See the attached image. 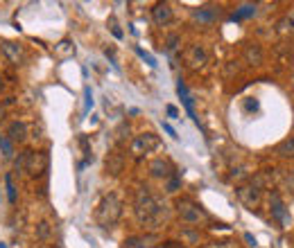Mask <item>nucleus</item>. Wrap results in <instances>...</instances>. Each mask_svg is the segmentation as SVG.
<instances>
[{
	"mask_svg": "<svg viewBox=\"0 0 294 248\" xmlns=\"http://www.w3.org/2000/svg\"><path fill=\"white\" fill-rule=\"evenodd\" d=\"M134 214L143 225L156 230V228H161V223L168 219V208L147 188H138L136 199H134Z\"/></svg>",
	"mask_w": 294,
	"mask_h": 248,
	"instance_id": "f257e3e1",
	"label": "nucleus"
},
{
	"mask_svg": "<svg viewBox=\"0 0 294 248\" xmlns=\"http://www.w3.org/2000/svg\"><path fill=\"white\" fill-rule=\"evenodd\" d=\"M122 217V201L118 194H104L95 208V223L100 228H113Z\"/></svg>",
	"mask_w": 294,
	"mask_h": 248,
	"instance_id": "f03ea898",
	"label": "nucleus"
},
{
	"mask_svg": "<svg viewBox=\"0 0 294 248\" xmlns=\"http://www.w3.org/2000/svg\"><path fill=\"white\" fill-rule=\"evenodd\" d=\"M177 212H179V219L183 223H201V221H206L208 219L206 210L192 199H179L177 201Z\"/></svg>",
	"mask_w": 294,
	"mask_h": 248,
	"instance_id": "7ed1b4c3",
	"label": "nucleus"
},
{
	"mask_svg": "<svg viewBox=\"0 0 294 248\" xmlns=\"http://www.w3.org/2000/svg\"><path fill=\"white\" fill-rule=\"evenodd\" d=\"M23 158H25V169L32 178H39L48 172V165H50V156L45 151H23Z\"/></svg>",
	"mask_w": 294,
	"mask_h": 248,
	"instance_id": "20e7f679",
	"label": "nucleus"
},
{
	"mask_svg": "<svg viewBox=\"0 0 294 248\" xmlns=\"http://www.w3.org/2000/svg\"><path fill=\"white\" fill-rule=\"evenodd\" d=\"M158 147H161V138H158L156 133H140L132 140L129 149H132V156L140 158L145 154H152V151L158 149Z\"/></svg>",
	"mask_w": 294,
	"mask_h": 248,
	"instance_id": "39448f33",
	"label": "nucleus"
},
{
	"mask_svg": "<svg viewBox=\"0 0 294 248\" xmlns=\"http://www.w3.org/2000/svg\"><path fill=\"white\" fill-rule=\"evenodd\" d=\"M237 199H240L242 205L256 208L260 203V199H263V188L256 185L253 180L251 183H247V185H240V188H237Z\"/></svg>",
	"mask_w": 294,
	"mask_h": 248,
	"instance_id": "423d86ee",
	"label": "nucleus"
},
{
	"mask_svg": "<svg viewBox=\"0 0 294 248\" xmlns=\"http://www.w3.org/2000/svg\"><path fill=\"white\" fill-rule=\"evenodd\" d=\"M208 61V52L204 45H190L188 50H186V66L190 68V70H199V68L206 66Z\"/></svg>",
	"mask_w": 294,
	"mask_h": 248,
	"instance_id": "0eeeda50",
	"label": "nucleus"
},
{
	"mask_svg": "<svg viewBox=\"0 0 294 248\" xmlns=\"http://www.w3.org/2000/svg\"><path fill=\"white\" fill-rule=\"evenodd\" d=\"M269 210H271V217L276 219L281 225H290V212H287V208H285V203H283L281 199V194H271L269 196Z\"/></svg>",
	"mask_w": 294,
	"mask_h": 248,
	"instance_id": "6e6552de",
	"label": "nucleus"
},
{
	"mask_svg": "<svg viewBox=\"0 0 294 248\" xmlns=\"http://www.w3.org/2000/svg\"><path fill=\"white\" fill-rule=\"evenodd\" d=\"M3 54L9 59L11 66H21L23 61H25V50L16 41H3Z\"/></svg>",
	"mask_w": 294,
	"mask_h": 248,
	"instance_id": "1a4fd4ad",
	"label": "nucleus"
},
{
	"mask_svg": "<svg viewBox=\"0 0 294 248\" xmlns=\"http://www.w3.org/2000/svg\"><path fill=\"white\" fill-rule=\"evenodd\" d=\"M150 174L154 178H170V176H174V167H172V162L166 160V158H154V160L150 162Z\"/></svg>",
	"mask_w": 294,
	"mask_h": 248,
	"instance_id": "9d476101",
	"label": "nucleus"
},
{
	"mask_svg": "<svg viewBox=\"0 0 294 248\" xmlns=\"http://www.w3.org/2000/svg\"><path fill=\"white\" fill-rule=\"evenodd\" d=\"M156 237L154 235H134L124 239L122 248H156Z\"/></svg>",
	"mask_w": 294,
	"mask_h": 248,
	"instance_id": "9b49d317",
	"label": "nucleus"
},
{
	"mask_svg": "<svg viewBox=\"0 0 294 248\" xmlns=\"http://www.w3.org/2000/svg\"><path fill=\"white\" fill-rule=\"evenodd\" d=\"M152 18H154L156 25H168V23L172 20V5L170 3L154 5V9H152Z\"/></svg>",
	"mask_w": 294,
	"mask_h": 248,
	"instance_id": "f8f14e48",
	"label": "nucleus"
},
{
	"mask_svg": "<svg viewBox=\"0 0 294 248\" xmlns=\"http://www.w3.org/2000/svg\"><path fill=\"white\" fill-rule=\"evenodd\" d=\"M7 138L11 140V142H19V144H23L27 140V124L25 122H11L9 124V129H7Z\"/></svg>",
	"mask_w": 294,
	"mask_h": 248,
	"instance_id": "ddd939ff",
	"label": "nucleus"
},
{
	"mask_svg": "<svg viewBox=\"0 0 294 248\" xmlns=\"http://www.w3.org/2000/svg\"><path fill=\"white\" fill-rule=\"evenodd\" d=\"M177 93H179L181 101H183V106H186V111H188V115H190L197 124H199V117H197V113H195V101H192V95L188 93V88H186V84H183V81H179V84H177Z\"/></svg>",
	"mask_w": 294,
	"mask_h": 248,
	"instance_id": "4468645a",
	"label": "nucleus"
},
{
	"mask_svg": "<svg viewBox=\"0 0 294 248\" xmlns=\"http://www.w3.org/2000/svg\"><path fill=\"white\" fill-rule=\"evenodd\" d=\"M106 174H111V176H118V174L122 172L124 167V156L120 151H111L109 156H106Z\"/></svg>",
	"mask_w": 294,
	"mask_h": 248,
	"instance_id": "2eb2a0df",
	"label": "nucleus"
},
{
	"mask_svg": "<svg viewBox=\"0 0 294 248\" xmlns=\"http://www.w3.org/2000/svg\"><path fill=\"white\" fill-rule=\"evenodd\" d=\"M54 56L57 59H70V56H75V43L70 38H61L54 45Z\"/></svg>",
	"mask_w": 294,
	"mask_h": 248,
	"instance_id": "dca6fc26",
	"label": "nucleus"
},
{
	"mask_svg": "<svg viewBox=\"0 0 294 248\" xmlns=\"http://www.w3.org/2000/svg\"><path fill=\"white\" fill-rule=\"evenodd\" d=\"M245 59H247V64H251V66H260L263 64V50H260V45H247L245 48Z\"/></svg>",
	"mask_w": 294,
	"mask_h": 248,
	"instance_id": "f3484780",
	"label": "nucleus"
},
{
	"mask_svg": "<svg viewBox=\"0 0 294 248\" xmlns=\"http://www.w3.org/2000/svg\"><path fill=\"white\" fill-rule=\"evenodd\" d=\"M219 11L213 9V7H201V9H195L192 11V18H195L197 23H213L215 18H217Z\"/></svg>",
	"mask_w": 294,
	"mask_h": 248,
	"instance_id": "a211bd4d",
	"label": "nucleus"
},
{
	"mask_svg": "<svg viewBox=\"0 0 294 248\" xmlns=\"http://www.w3.org/2000/svg\"><path fill=\"white\" fill-rule=\"evenodd\" d=\"M256 11H258V5H253V3H245V5H240V7L235 9V14L231 16V20L251 18V16H256Z\"/></svg>",
	"mask_w": 294,
	"mask_h": 248,
	"instance_id": "6ab92c4d",
	"label": "nucleus"
},
{
	"mask_svg": "<svg viewBox=\"0 0 294 248\" xmlns=\"http://www.w3.org/2000/svg\"><path fill=\"white\" fill-rule=\"evenodd\" d=\"M274 154L281 158H294V138H287V140H283L281 144H276Z\"/></svg>",
	"mask_w": 294,
	"mask_h": 248,
	"instance_id": "aec40b11",
	"label": "nucleus"
},
{
	"mask_svg": "<svg viewBox=\"0 0 294 248\" xmlns=\"http://www.w3.org/2000/svg\"><path fill=\"white\" fill-rule=\"evenodd\" d=\"M79 147H82V154H84V160L79 162V167H86L93 160V151H90V142L86 135H79Z\"/></svg>",
	"mask_w": 294,
	"mask_h": 248,
	"instance_id": "412c9836",
	"label": "nucleus"
},
{
	"mask_svg": "<svg viewBox=\"0 0 294 248\" xmlns=\"http://www.w3.org/2000/svg\"><path fill=\"white\" fill-rule=\"evenodd\" d=\"M276 32L279 34H294V20L292 18H281L279 23H276Z\"/></svg>",
	"mask_w": 294,
	"mask_h": 248,
	"instance_id": "4be33fe9",
	"label": "nucleus"
},
{
	"mask_svg": "<svg viewBox=\"0 0 294 248\" xmlns=\"http://www.w3.org/2000/svg\"><path fill=\"white\" fill-rule=\"evenodd\" d=\"M0 151H3L5 158H11V156H14V142H11L7 135H0Z\"/></svg>",
	"mask_w": 294,
	"mask_h": 248,
	"instance_id": "5701e85b",
	"label": "nucleus"
},
{
	"mask_svg": "<svg viewBox=\"0 0 294 248\" xmlns=\"http://www.w3.org/2000/svg\"><path fill=\"white\" fill-rule=\"evenodd\" d=\"M5 183H7V199H9L11 205H14L19 196H16V185H14V178H11V174H7V176H5Z\"/></svg>",
	"mask_w": 294,
	"mask_h": 248,
	"instance_id": "b1692460",
	"label": "nucleus"
},
{
	"mask_svg": "<svg viewBox=\"0 0 294 248\" xmlns=\"http://www.w3.org/2000/svg\"><path fill=\"white\" fill-rule=\"evenodd\" d=\"M179 41H181V38H179V34H170V36H168V41H166L168 52H174V50L179 48Z\"/></svg>",
	"mask_w": 294,
	"mask_h": 248,
	"instance_id": "393cba45",
	"label": "nucleus"
},
{
	"mask_svg": "<svg viewBox=\"0 0 294 248\" xmlns=\"http://www.w3.org/2000/svg\"><path fill=\"white\" fill-rule=\"evenodd\" d=\"M36 237H39V239H48V237H50V225L45 221H41L36 225Z\"/></svg>",
	"mask_w": 294,
	"mask_h": 248,
	"instance_id": "a878e982",
	"label": "nucleus"
},
{
	"mask_svg": "<svg viewBox=\"0 0 294 248\" xmlns=\"http://www.w3.org/2000/svg\"><path fill=\"white\" fill-rule=\"evenodd\" d=\"M179 185H181V178L177 176V174H174V176H170V178H168V188H166V190L170 192V194H172V192H177V190H179Z\"/></svg>",
	"mask_w": 294,
	"mask_h": 248,
	"instance_id": "bb28decb",
	"label": "nucleus"
},
{
	"mask_svg": "<svg viewBox=\"0 0 294 248\" xmlns=\"http://www.w3.org/2000/svg\"><path fill=\"white\" fill-rule=\"evenodd\" d=\"M242 106H245V111H247V113L258 111V101H256V97H245V101H242Z\"/></svg>",
	"mask_w": 294,
	"mask_h": 248,
	"instance_id": "cd10ccee",
	"label": "nucleus"
},
{
	"mask_svg": "<svg viewBox=\"0 0 294 248\" xmlns=\"http://www.w3.org/2000/svg\"><path fill=\"white\" fill-rule=\"evenodd\" d=\"M283 183H285V188L294 194V169H290V172H287L285 176H283Z\"/></svg>",
	"mask_w": 294,
	"mask_h": 248,
	"instance_id": "c85d7f7f",
	"label": "nucleus"
},
{
	"mask_svg": "<svg viewBox=\"0 0 294 248\" xmlns=\"http://www.w3.org/2000/svg\"><path fill=\"white\" fill-rule=\"evenodd\" d=\"M116 135H118V140H120V142H124V140H127V135H129V124H120V127H118V131H116Z\"/></svg>",
	"mask_w": 294,
	"mask_h": 248,
	"instance_id": "c756f323",
	"label": "nucleus"
},
{
	"mask_svg": "<svg viewBox=\"0 0 294 248\" xmlns=\"http://www.w3.org/2000/svg\"><path fill=\"white\" fill-rule=\"evenodd\" d=\"M109 27H111V34H113V36H116V38H122V36H124L122 30H120V27H118L116 18H111V20H109Z\"/></svg>",
	"mask_w": 294,
	"mask_h": 248,
	"instance_id": "7c9ffc66",
	"label": "nucleus"
},
{
	"mask_svg": "<svg viewBox=\"0 0 294 248\" xmlns=\"http://www.w3.org/2000/svg\"><path fill=\"white\" fill-rule=\"evenodd\" d=\"M136 52H138L140 56H143V59H145V61H147V64H150L152 68H154V66H156V61H154V56H152V54H147V52H145V50H140V48H136Z\"/></svg>",
	"mask_w": 294,
	"mask_h": 248,
	"instance_id": "2f4dec72",
	"label": "nucleus"
},
{
	"mask_svg": "<svg viewBox=\"0 0 294 248\" xmlns=\"http://www.w3.org/2000/svg\"><path fill=\"white\" fill-rule=\"evenodd\" d=\"M166 111H168V115H170V117H179V109H177V106L168 104V109H166Z\"/></svg>",
	"mask_w": 294,
	"mask_h": 248,
	"instance_id": "473e14b6",
	"label": "nucleus"
},
{
	"mask_svg": "<svg viewBox=\"0 0 294 248\" xmlns=\"http://www.w3.org/2000/svg\"><path fill=\"white\" fill-rule=\"evenodd\" d=\"M84 93H86V111H88V109H93V95H90V88H86Z\"/></svg>",
	"mask_w": 294,
	"mask_h": 248,
	"instance_id": "72a5a7b5",
	"label": "nucleus"
},
{
	"mask_svg": "<svg viewBox=\"0 0 294 248\" xmlns=\"http://www.w3.org/2000/svg\"><path fill=\"white\" fill-rule=\"evenodd\" d=\"M245 239H247V244H249V246H258V241H256V237H253L251 233H245Z\"/></svg>",
	"mask_w": 294,
	"mask_h": 248,
	"instance_id": "f704fd0d",
	"label": "nucleus"
},
{
	"mask_svg": "<svg viewBox=\"0 0 294 248\" xmlns=\"http://www.w3.org/2000/svg\"><path fill=\"white\" fill-rule=\"evenodd\" d=\"M163 131H166L168 135H172V138H179V135H177V131H174V129L170 127V124H163Z\"/></svg>",
	"mask_w": 294,
	"mask_h": 248,
	"instance_id": "c9c22d12",
	"label": "nucleus"
},
{
	"mask_svg": "<svg viewBox=\"0 0 294 248\" xmlns=\"http://www.w3.org/2000/svg\"><path fill=\"white\" fill-rule=\"evenodd\" d=\"M5 117V109H3V104H0V120Z\"/></svg>",
	"mask_w": 294,
	"mask_h": 248,
	"instance_id": "e433bc0d",
	"label": "nucleus"
},
{
	"mask_svg": "<svg viewBox=\"0 0 294 248\" xmlns=\"http://www.w3.org/2000/svg\"><path fill=\"white\" fill-rule=\"evenodd\" d=\"M5 88V79H3V75H0V90Z\"/></svg>",
	"mask_w": 294,
	"mask_h": 248,
	"instance_id": "4c0bfd02",
	"label": "nucleus"
},
{
	"mask_svg": "<svg viewBox=\"0 0 294 248\" xmlns=\"http://www.w3.org/2000/svg\"><path fill=\"white\" fill-rule=\"evenodd\" d=\"M0 248H7V244H0Z\"/></svg>",
	"mask_w": 294,
	"mask_h": 248,
	"instance_id": "58836bf2",
	"label": "nucleus"
},
{
	"mask_svg": "<svg viewBox=\"0 0 294 248\" xmlns=\"http://www.w3.org/2000/svg\"><path fill=\"white\" fill-rule=\"evenodd\" d=\"M211 248H224V246H211Z\"/></svg>",
	"mask_w": 294,
	"mask_h": 248,
	"instance_id": "ea45409f",
	"label": "nucleus"
},
{
	"mask_svg": "<svg viewBox=\"0 0 294 248\" xmlns=\"http://www.w3.org/2000/svg\"><path fill=\"white\" fill-rule=\"evenodd\" d=\"M156 248H163V246H156ZM166 248H168V246H166Z\"/></svg>",
	"mask_w": 294,
	"mask_h": 248,
	"instance_id": "a19ab883",
	"label": "nucleus"
}]
</instances>
